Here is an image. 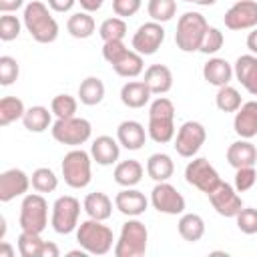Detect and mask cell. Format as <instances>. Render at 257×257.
Here are the masks:
<instances>
[{"label":"cell","instance_id":"obj_1","mask_svg":"<svg viewBox=\"0 0 257 257\" xmlns=\"http://www.w3.org/2000/svg\"><path fill=\"white\" fill-rule=\"evenodd\" d=\"M22 22L30 36L40 44H50L58 38V22L50 14L48 6L40 0H32L24 6Z\"/></svg>","mask_w":257,"mask_h":257},{"label":"cell","instance_id":"obj_2","mask_svg":"<svg viewBox=\"0 0 257 257\" xmlns=\"http://www.w3.org/2000/svg\"><path fill=\"white\" fill-rule=\"evenodd\" d=\"M149 137L159 143H171L175 139V104L167 96H157L149 106Z\"/></svg>","mask_w":257,"mask_h":257},{"label":"cell","instance_id":"obj_3","mask_svg":"<svg viewBox=\"0 0 257 257\" xmlns=\"http://www.w3.org/2000/svg\"><path fill=\"white\" fill-rule=\"evenodd\" d=\"M76 241L88 255H106L112 249V229L98 219H86L76 227Z\"/></svg>","mask_w":257,"mask_h":257},{"label":"cell","instance_id":"obj_4","mask_svg":"<svg viewBox=\"0 0 257 257\" xmlns=\"http://www.w3.org/2000/svg\"><path fill=\"white\" fill-rule=\"evenodd\" d=\"M147 243L149 231L145 223L128 217V221L120 227V235L114 243V257H143L147 253Z\"/></svg>","mask_w":257,"mask_h":257},{"label":"cell","instance_id":"obj_5","mask_svg":"<svg viewBox=\"0 0 257 257\" xmlns=\"http://www.w3.org/2000/svg\"><path fill=\"white\" fill-rule=\"evenodd\" d=\"M207 28H209L207 18L201 12H185L183 16H179L177 22V32H175L177 48L183 52L199 50Z\"/></svg>","mask_w":257,"mask_h":257},{"label":"cell","instance_id":"obj_6","mask_svg":"<svg viewBox=\"0 0 257 257\" xmlns=\"http://www.w3.org/2000/svg\"><path fill=\"white\" fill-rule=\"evenodd\" d=\"M90 163H92L90 153L76 149V147L72 151H68L62 159V165H60L64 183L72 189H84L92 179Z\"/></svg>","mask_w":257,"mask_h":257},{"label":"cell","instance_id":"obj_7","mask_svg":"<svg viewBox=\"0 0 257 257\" xmlns=\"http://www.w3.org/2000/svg\"><path fill=\"white\" fill-rule=\"evenodd\" d=\"M18 223H20L22 231L42 233L46 229V225H48V203L38 191L24 195L22 205H20Z\"/></svg>","mask_w":257,"mask_h":257},{"label":"cell","instance_id":"obj_8","mask_svg":"<svg viewBox=\"0 0 257 257\" xmlns=\"http://www.w3.org/2000/svg\"><path fill=\"white\" fill-rule=\"evenodd\" d=\"M52 139L60 145H68V147H80L84 145L90 135H92V126L86 118L80 116H70V118H56V122L50 128Z\"/></svg>","mask_w":257,"mask_h":257},{"label":"cell","instance_id":"obj_9","mask_svg":"<svg viewBox=\"0 0 257 257\" xmlns=\"http://www.w3.org/2000/svg\"><path fill=\"white\" fill-rule=\"evenodd\" d=\"M78 215H80V201L72 195L58 197L52 205V217L50 225L58 235H68L78 227Z\"/></svg>","mask_w":257,"mask_h":257},{"label":"cell","instance_id":"obj_10","mask_svg":"<svg viewBox=\"0 0 257 257\" xmlns=\"http://www.w3.org/2000/svg\"><path fill=\"white\" fill-rule=\"evenodd\" d=\"M205 141H207V131H205V126H203L201 122H197V120H187V122H183V124L179 126L173 147H175V151H177L181 157L193 159V157L201 151V147L205 145Z\"/></svg>","mask_w":257,"mask_h":257},{"label":"cell","instance_id":"obj_11","mask_svg":"<svg viewBox=\"0 0 257 257\" xmlns=\"http://www.w3.org/2000/svg\"><path fill=\"white\" fill-rule=\"evenodd\" d=\"M185 181L189 185H193L195 189H199L201 193L209 195L221 183V177H219L217 169L205 157H197V159L189 161V165L185 167Z\"/></svg>","mask_w":257,"mask_h":257},{"label":"cell","instance_id":"obj_12","mask_svg":"<svg viewBox=\"0 0 257 257\" xmlns=\"http://www.w3.org/2000/svg\"><path fill=\"white\" fill-rule=\"evenodd\" d=\"M151 205L165 215H183L185 213V197L169 183V181H161L153 187L151 191Z\"/></svg>","mask_w":257,"mask_h":257},{"label":"cell","instance_id":"obj_13","mask_svg":"<svg viewBox=\"0 0 257 257\" xmlns=\"http://www.w3.org/2000/svg\"><path fill=\"white\" fill-rule=\"evenodd\" d=\"M163 40H165L163 24L151 20V22H145L137 28V32L133 36V50H137L143 56H151L161 48Z\"/></svg>","mask_w":257,"mask_h":257},{"label":"cell","instance_id":"obj_14","mask_svg":"<svg viewBox=\"0 0 257 257\" xmlns=\"http://www.w3.org/2000/svg\"><path fill=\"white\" fill-rule=\"evenodd\" d=\"M207 197H209L213 209L221 217H235L243 209V201L239 197V191L235 187H231L229 183H225V181H221Z\"/></svg>","mask_w":257,"mask_h":257},{"label":"cell","instance_id":"obj_15","mask_svg":"<svg viewBox=\"0 0 257 257\" xmlns=\"http://www.w3.org/2000/svg\"><path fill=\"white\" fill-rule=\"evenodd\" d=\"M229 30H249L257 26V0H237L223 16Z\"/></svg>","mask_w":257,"mask_h":257},{"label":"cell","instance_id":"obj_16","mask_svg":"<svg viewBox=\"0 0 257 257\" xmlns=\"http://www.w3.org/2000/svg\"><path fill=\"white\" fill-rule=\"evenodd\" d=\"M30 177L22 169H8L0 175V201L8 203L20 195H26L30 187Z\"/></svg>","mask_w":257,"mask_h":257},{"label":"cell","instance_id":"obj_17","mask_svg":"<svg viewBox=\"0 0 257 257\" xmlns=\"http://www.w3.org/2000/svg\"><path fill=\"white\" fill-rule=\"evenodd\" d=\"M114 207H116L122 215H126V217H139V215H143V213L147 211L149 199H147L141 191H137V189H133V187H124L122 191L116 193V197H114Z\"/></svg>","mask_w":257,"mask_h":257},{"label":"cell","instance_id":"obj_18","mask_svg":"<svg viewBox=\"0 0 257 257\" xmlns=\"http://www.w3.org/2000/svg\"><path fill=\"white\" fill-rule=\"evenodd\" d=\"M90 157L100 167L114 165L118 161V157H120V143L116 139L108 137V135H100L90 145Z\"/></svg>","mask_w":257,"mask_h":257},{"label":"cell","instance_id":"obj_19","mask_svg":"<svg viewBox=\"0 0 257 257\" xmlns=\"http://www.w3.org/2000/svg\"><path fill=\"white\" fill-rule=\"evenodd\" d=\"M233 74L249 94L257 96V54H241L235 60Z\"/></svg>","mask_w":257,"mask_h":257},{"label":"cell","instance_id":"obj_20","mask_svg":"<svg viewBox=\"0 0 257 257\" xmlns=\"http://www.w3.org/2000/svg\"><path fill=\"white\" fill-rule=\"evenodd\" d=\"M233 128L241 139L257 137V100H247L239 106L233 118Z\"/></svg>","mask_w":257,"mask_h":257},{"label":"cell","instance_id":"obj_21","mask_svg":"<svg viewBox=\"0 0 257 257\" xmlns=\"http://www.w3.org/2000/svg\"><path fill=\"white\" fill-rule=\"evenodd\" d=\"M227 163L233 169L241 167H255L257 165V149L249 139H239L229 145L227 149Z\"/></svg>","mask_w":257,"mask_h":257},{"label":"cell","instance_id":"obj_22","mask_svg":"<svg viewBox=\"0 0 257 257\" xmlns=\"http://www.w3.org/2000/svg\"><path fill=\"white\" fill-rule=\"evenodd\" d=\"M147 137L149 133L139 120H122L116 128V141L128 151H139L145 145Z\"/></svg>","mask_w":257,"mask_h":257},{"label":"cell","instance_id":"obj_23","mask_svg":"<svg viewBox=\"0 0 257 257\" xmlns=\"http://www.w3.org/2000/svg\"><path fill=\"white\" fill-rule=\"evenodd\" d=\"M145 84L153 94H167L173 88V72L165 64H151L145 70Z\"/></svg>","mask_w":257,"mask_h":257},{"label":"cell","instance_id":"obj_24","mask_svg":"<svg viewBox=\"0 0 257 257\" xmlns=\"http://www.w3.org/2000/svg\"><path fill=\"white\" fill-rule=\"evenodd\" d=\"M203 78L213 86H225L233 78V66L225 58H209L203 66Z\"/></svg>","mask_w":257,"mask_h":257},{"label":"cell","instance_id":"obj_25","mask_svg":"<svg viewBox=\"0 0 257 257\" xmlns=\"http://www.w3.org/2000/svg\"><path fill=\"white\" fill-rule=\"evenodd\" d=\"M151 88L145 80H128L120 88V102L128 108H143L151 98Z\"/></svg>","mask_w":257,"mask_h":257},{"label":"cell","instance_id":"obj_26","mask_svg":"<svg viewBox=\"0 0 257 257\" xmlns=\"http://www.w3.org/2000/svg\"><path fill=\"white\" fill-rule=\"evenodd\" d=\"M82 209L86 211V215L90 219H98V221H106L110 215H112V201L106 193H100V191H94V193H88L84 197V203H82Z\"/></svg>","mask_w":257,"mask_h":257},{"label":"cell","instance_id":"obj_27","mask_svg":"<svg viewBox=\"0 0 257 257\" xmlns=\"http://www.w3.org/2000/svg\"><path fill=\"white\" fill-rule=\"evenodd\" d=\"M143 173H145V169L137 159H126V161L116 163L112 177H114V183L120 187H135L141 183Z\"/></svg>","mask_w":257,"mask_h":257},{"label":"cell","instance_id":"obj_28","mask_svg":"<svg viewBox=\"0 0 257 257\" xmlns=\"http://www.w3.org/2000/svg\"><path fill=\"white\" fill-rule=\"evenodd\" d=\"M177 229H179V235L185 241L197 243L205 235V221L197 213H183L181 219H179V223H177Z\"/></svg>","mask_w":257,"mask_h":257},{"label":"cell","instance_id":"obj_29","mask_svg":"<svg viewBox=\"0 0 257 257\" xmlns=\"http://www.w3.org/2000/svg\"><path fill=\"white\" fill-rule=\"evenodd\" d=\"M173 173H175V163H173V159L169 155L155 153V155H151L147 159V175L153 181H157V183L169 181L173 177Z\"/></svg>","mask_w":257,"mask_h":257},{"label":"cell","instance_id":"obj_30","mask_svg":"<svg viewBox=\"0 0 257 257\" xmlns=\"http://www.w3.org/2000/svg\"><path fill=\"white\" fill-rule=\"evenodd\" d=\"M22 124L30 133H44L52 124V110L48 112V108L42 104L30 106V108H26V112L22 116Z\"/></svg>","mask_w":257,"mask_h":257},{"label":"cell","instance_id":"obj_31","mask_svg":"<svg viewBox=\"0 0 257 257\" xmlns=\"http://www.w3.org/2000/svg\"><path fill=\"white\" fill-rule=\"evenodd\" d=\"M145 68V62H143V54H139L137 50H126L114 64H112V70L118 74V76H124V78H135L143 72Z\"/></svg>","mask_w":257,"mask_h":257},{"label":"cell","instance_id":"obj_32","mask_svg":"<svg viewBox=\"0 0 257 257\" xmlns=\"http://www.w3.org/2000/svg\"><path fill=\"white\" fill-rule=\"evenodd\" d=\"M104 98V82L98 76H86L78 86V100L86 106H94Z\"/></svg>","mask_w":257,"mask_h":257},{"label":"cell","instance_id":"obj_33","mask_svg":"<svg viewBox=\"0 0 257 257\" xmlns=\"http://www.w3.org/2000/svg\"><path fill=\"white\" fill-rule=\"evenodd\" d=\"M94 28H96V22L94 18L90 16V12H74L68 22H66V30L70 36L74 38H88L94 34Z\"/></svg>","mask_w":257,"mask_h":257},{"label":"cell","instance_id":"obj_34","mask_svg":"<svg viewBox=\"0 0 257 257\" xmlns=\"http://www.w3.org/2000/svg\"><path fill=\"white\" fill-rule=\"evenodd\" d=\"M26 112L24 102L18 96H4L0 100V126H8L14 120L22 118Z\"/></svg>","mask_w":257,"mask_h":257},{"label":"cell","instance_id":"obj_35","mask_svg":"<svg viewBox=\"0 0 257 257\" xmlns=\"http://www.w3.org/2000/svg\"><path fill=\"white\" fill-rule=\"evenodd\" d=\"M215 104L221 112H237L243 102H241L239 90L231 84H225V86H219V92L215 96Z\"/></svg>","mask_w":257,"mask_h":257},{"label":"cell","instance_id":"obj_36","mask_svg":"<svg viewBox=\"0 0 257 257\" xmlns=\"http://www.w3.org/2000/svg\"><path fill=\"white\" fill-rule=\"evenodd\" d=\"M44 241L40 239V233L22 231L18 235V253L22 257H42Z\"/></svg>","mask_w":257,"mask_h":257},{"label":"cell","instance_id":"obj_37","mask_svg":"<svg viewBox=\"0 0 257 257\" xmlns=\"http://www.w3.org/2000/svg\"><path fill=\"white\" fill-rule=\"evenodd\" d=\"M30 183H32V189L38 191V193H52L56 191L58 187V177L52 169L48 167H38L32 177H30Z\"/></svg>","mask_w":257,"mask_h":257},{"label":"cell","instance_id":"obj_38","mask_svg":"<svg viewBox=\"0 0 257 257\" xmlns=\"http://www.w3.org/2000/svg\"><path fill=\"white\" fill-rule=\"evenodd\" d=\"M147 12L155 22H169L177 14V0H149Z\"/></svg>","mask_w":257,"mask_h":257},{"label":"cell","instance_id":"obj_39","mask_svg":"<svg viewBox=\"0 0 257 257\" xmlns=\"http://www.w3.org/2000/svg\"><path fill=\"white\" fill-rule=\"evenodd\" d=\"M98 36L102 38V42L108 40H122L126 36V22L120 16H112L102 20V24L98 26Z\"/></svg>","mask_w":257,"mask_h":257},{"label":"cell","instance_id":"obj_40","mask_svg":"<svg viewBox=\"0 0 257 257\" xmlns=\"http://www.w3.org/2000/svg\"><path fill=\"white\" fill-rule=\"evenodd\" d=\"M76 106H78V100L70 94H56L50 102V110L56 118H70V116H76Z\"/></svg>","mask_w":257,"mask_h":257},{"label":"cell","instance_id":"obj_41","mask_svg":"<svg viewBox=\"0 0 257 257\" xmlns=\"http://www.w3.org/2000/svg\"><path fill=\"white\" fill-rule=\"evenodd\" d=\"M223 42H225L223 32L219 28H215V26H209L207 32H205V36H203V42H201L199 52H203V54H215V52H219L223 48Z\"/></svg>","mask_w":257,"mask_h":257},{"label":"cell","instance_id":"obj_42","mask_svg":"<svg viewBox=\"0 0 257 257\" xmlns=\"http://www.w3.org/2000/svg\"><path fill=\"white\" fill-rule=\"evenodd\" d=\"M20 74V66H18V60L4 54L0 56V84L2 86H10Z\"/></svg>","mask_w":257,"mask_h":257},{"label":"cell","instance_id":"obj_43","mask_svg":"<svg viewBox=\"0 0 257 257\" xmlns=\"http://www.w3.org/2000/svg\"><path fill=\"white\" fill-rule=\"evenodd\" d=\"M237 229L245 235H255L257 233V209L253 207H243L237 215Z\"/></svg>","mask_w":257,"mask_h":257},{"label":"cell","instance_id":"obj_44","mask_svg":"<svg viewBox=\"0 0 257 257\" xmlns=\"http://www.w3.org/2000/svg\"><path fill=\"white\" fill-rule=\"evenodd\" d=\"M20 28H22V24L16 16H12V14H2L0 16V40L2 42H10V40L18 38Z\"/></svg>","mask_w":257,"mask_h":257},{"label":"cell","instance_id":"obj_45","mask_svg":"<svg viewBox=\"0 0 257 257\" xmlns=\"http://www.w3.org/2000/svg\"><path fill=\"white\" fill-rule=\"evenodd\" d=\"M255 183H257V171H255V167H241V169H235V189H237L239 193L249 191Z\"/></svg>","mask_w":257,"mask_h":257},{"label":"cell","instance_id":"obj_46","mask_svg":"<svg viewBox=\"0 0 257 257\" xmlns=\"http://www.w3.org/2000/svg\"><path fill=\"white\" fill-rule=\"evenodd\" d=\"M126 50H128V48L124 46L122 40H108V42L102 44V56H104V60H106L110 66H112Z\"/></svg>","mask_w":257,"mask_h":257},{"label":"cell","instance_id":"obj_47","mask_svg":"<svg viewBox=\"0 0 257 257\" xmlns=\"http://www.w3.org/2000/svg\"><path fill=\"white\" fill-rule=\"evenodd\" d=\"M143 6V0H112V10L120 18L135 16Z\"/></svg>","mask_w":257,"mask_h":257},{"label":"cell","instance_id":"obj_48","mask_svg":"<svg viewBox=\"0 0 257 257\" xmlns=\"http://www.w3.org/2000/svg\"><path fill=\"white\" fill-rule=\"evenodd\" d=\"M74 4L76 0H48V8H52L54 12H68Z\"/></svg>","mask_w":257,"mask_h":257},{"label":"cell","instance_id":"obj_49","mask_svg":"<svg viewBox=\"0 0 257 257\" xmlns=\"http://www.w3.org/2000/svg\"><path fill=\"white\" fill-rule=\"evenodd\" d=\"M22 6H24V0H0V12L2 14H10Z\"/></svg>","mask_w":257,"mask_h":257},{"label":"cell","instance_id":"obj_50","mask_svg":"<svg viewBox=\"0 0 257 257\" xmlns=\"http://www.w3.org/2000/svg\"><path fill=\"white\" fill-rule=\"evenodd\" d=\"M78 2H80V6H82L84 12H96L104 4V0H78Z\"/></svg>","mask_w":257,"mask_h":257},{"label":"cell","instance_id":"obj_51","mask_svg":"<svg viewBox=\"0 0 257 257\" xmlns=\"http://www.w3.org/2000/svg\"><path fill=\"white\" fill-rule=\"evenodd\" d=\"M60 249L52 243V241H44V249H42V257H58Z\"/></svg>","mask_w":257,"mask_h":257},{"label":"cell","instance_id":"obj_52","mask_svg":"<svg viewBox=\"0 0 257 257\" xmlns=\"http://www.w3.org/2000/svg\"><path fill=\"white\" fill-rule=\"evenodd\" d=\"M247 48L251 50V54H257V26L247 36Z\"/></svg>","mask_w":257,"mask_h":257},{"label":"cell","instance_id":"obj_53","mask_svg":"<svg viewBox=\"0 0 257 257\" xmlns=\"http://www.w3.org/2000/svg\"><path fill=\"white\" fill-rule=\"evenodd\" d=\"M0 257H14V249L10 243H6V241L0 243Z\"/></svg>","mask_w":257,"mask_h":257},{"label":"cell","instance_id":"obj_54","mask_svg":"<svg viewBox=\"0 0 257 257\" xmlns=\"http://www.w3.org/2000/svg\"><path fill=\"white\" fill-rule=\"evenodd\" d=\"M183 2H193V4H199V6H213L217 0H183Z\"/></svg>","mask_w":257,"mask_h":257},{"label":"cell","instance_id":"obj_55","mask_svg":"<svg viewBox=\"0 0 257 257\" xmlns=\"http://www.w3.org/2000/svg\"><path fill=\"white\" fill-rule=\"evenodd\" d=\"M4 233H6V219L0 217V241H4Z\"/></svg>","mask_w":257,"mask_h":257},{"label":"cell","instance_id":"obj_56","mask_svg":"<svg viewBox=\"0 0 257 257\" xmlns=\"http://www.w3.org/2000/svg\"><path fill=\"white\" fill-rule=\"evenodd\" d=\"M88 253L84 251V249H80V251H68V257H86Z\"/></svg>","mask_w":257,"mask_h":257}]
</instances>
